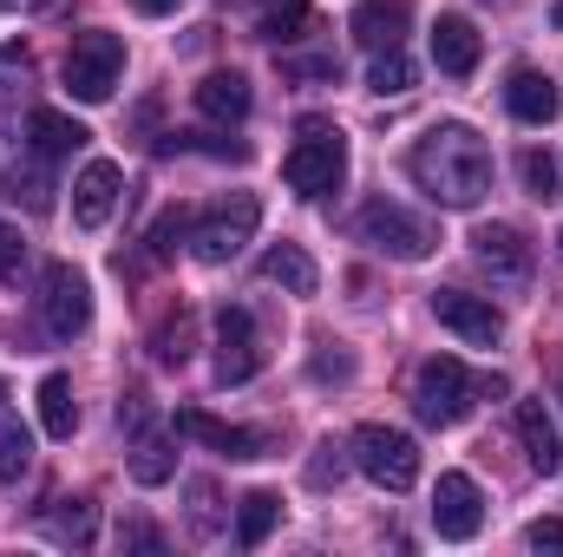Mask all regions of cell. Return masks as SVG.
<instances>
[{"label":"cell","instance_id":"cell-24","mask_svg":"<svg viewBox=\"0 0 563 557\" xmlns=\"http://www.w3.org/2000/svg\"><path fill=\"white\" fill-rule=\"evenodd\" d=\"M33 472V426L0 414V485H20Z\"/></svg>","mask_w":563,"mask_h":557},{"label":"cell","instance_id":"cell-40","mask_svg":"<svg viewBox=\"0 0 563 557\" xmlns=\"http://www.w3.org/2000/svg\"><path fill=\"white\" fill-rule=\"evenodd\" d=\"M20 263H26V237L13 223H0V276H13Z\"/></svg>","mask_w":563,"mask_h":557},{"label":"cell","instance_id":"cell-13","mask_svg":"<svg viewBox=\"0 0 563 557\" xmlns=\"http://www.w3.org/2000/svg\"><path fill=\"white\" fill-rule=\"evenodd\" d=\"M432 315H439L459 341H472V348H492V341L505 335V315H498L485 295H465V288H432Z\"/></svg>","mask_w":563,"mask_h":557},{"label":"cell","instance_id":"cell-28","mask_svg":"<svg viewBox=\"0 0 563 557\" xmlns=\"http://www.w3.org/2000/svg\"><path fill=\"white\" fill-rule=\"evenodd\" d=\"M46 532L59 545H92V499H66V512H53Z\"/></svg>","mask_w":563,"mask_h":557},{"label":"cell","instance_id":"cell-33","mask_svg":"<svg viewBox=\"0 0 563 557\" xmlns=\"http://www.w3.org/2000/svg\"><path fill=\"white\" fill-rule=\"evenodd\" d=\"M308 374H314V381H354V354L334 348V341H321V348L308 354Z\"/></svg>","mask_w":563,"mask_h":557},{"label":"cell","instance_id":"cell-32","mask_svg":"<svg viewBox=\"0 0 563 557\" xmlns=\"http://www.w3.org/2000/svg\"><path fill=\"white\" fill-rule=\"evenodd\" d=\"M341 472H347V452H341L334 439H321V446H314V459H308V485H314V492H328V485H341Z\"/></svg>","mask_w":563,"mask_h":557},{"label":"cell","instance_id":"cell-44","mask_svg":"<svg viewBox=\"0 0 563 557\" xmlns=\"http://www.w3.org/2000/svg\"><path fill=\"white\" fill-rule=\"evenodd\" d=\"M558 243H563V230H558Z\"/></svg>","mask_w":563,"mask_h":557},{"label":"cell","instance_id":"cell-3","mask_svg":"<svg viewBox=\"0 0 563 557\" xmlns=\"http://www.w3.org/2000/svg\"><path fill=\"white\" fill-rule=\"evenodd\" d=\"M256 223H263V204L250 197V190H230V197H217L197 223H190V256L197 263H236L243 256V243L256 237Z\"/></svg>","mask_w":563,"mask_h":557},{"label":"cell","instance_id":"cell-4","mask_svg":"<svg viewBox=\"0 0 563 557\" xmlns=\"http://www.w3.org/2000/svg\"><path fill=\"white\" fill-rule=\"evenodd\" d=\"M354 466H361L380 492H413V485H420V446H413V433L380 426V419H367V426L354 433Z\"/></svg>","mask_w":563,"mask_h":557},{"label":"cell","instance_id":"cell-34","mask_svg":"<svg viewBox=\"0 0 563 557\" xmlns=\"http://www.w3.org/2000/svg\"><path fill=\"white\" fill-rule=\"evenodd\" d=\"M190 532H197V538L217 532V485H210V479H190Z\"/></svg>","mask_w":563,"mask_h":557},{"label":"cell","instance_id":"cell-38","mask_svg":"<svg viewBox=\"0 0 563 557\" xmlns=\"http://www.w3.org/2000/svg\"><path fill=\"white\" fill-rule=\"evenodd\" d=\"M119 545H125V551H164V532H157V525H144V518H132V525L119 532Z\"/></svg>","mask_w":563,"mask_h":557},{"label":"cell","instance_id":"cell-15","mask_svg":"<svg viewBox=\"0 0 563 557\" xmlns=\"http://www.w3.org/2000/svg\"><path fill=\"white\" fill-rule=\"evenodd\" d=\"M177 433H190V439H203V446H217V452H230V459H269V433H256V426H223V419L197 414V407H184L177 414Z\"/></svg>","mask_w":563,"mask_h":557},{"label":"cell","instance_id":"cell-43","mask_svg":"<svg viewBox=\"0 0 563 557\" xmlns=\"http://www.w3.org/2000/svg\"><path fill=\"white\" fill-rule=\"evenodd\" d=\"M551 20H558V26H563V0H558V7H551Z\"/></svg>","mask_w":563,"mask_h":557},{"label":"cell","instance_id":"cell-26","mask_svg":"<svg viewBox=\"0 0 563 557\" xmlns=\"http://www.w3.org/2000/svg\"><path fill=\"white\" fill-rule=\"evenodd\" d=\"M413 79H420V66H413L400 46L374 53V66H367V92H380V99H400V92H413Z\"/></svg>","mask_w":563,"mask_h":557},{"label":"cell","instance_id":"cell-29","mask_svg":"<svg viewBox=\"0 0 563 557\" xmlns=\"http://www.w3.org/2000/svg\"><path fill=\"white\" fill-rule=\"evenodd\" d=\"M26 86H33V59L20 46H0V106H20Z\"/></svg>","mask_w":563,"mask_h":557},{"label":"cell","instance_id":"cell-16","mask_svg":"<svg viewBox=\"0 0 563 557\" xmlns=\"http://www.w3.org/2000/svg\"><path fill=\"white\" fill-rule=\"evenodd\" d=\"M518 439H525L531 472L558 479V472H563V426L551 419V407H544V401H518Z\"/></svg>","mask_w":563,"mask_h":557},{"label":"cell","instance_id":"cell-22","mask_svg":"<svg viewBox=\"0 0 563 557\" xmlns=\"http://www.w3.org/2000/svg\"><path fill=\"white\" fill-rule=\"evenodd\" d=\"M40 426H46L53 439H73V433H79V401H73V381H66V374H46V381H40Z\"/></svg>","mask_w":563,"mask_h":557},{"label":"cell","instance_id":"cell-9","mask_svg":"<svg viewBox=\"0 0 563 557\" xmlns=\"http://www.w3.org/2000/svg\"><path fill=\"white\" fill-rule=\"evenodd\" d=\"M478 525H485L478 479L472 472H439V485H432V532L445 545H465V538H478Z\"/></svg>","mask_w":563,"mask_h":557},{"label":"cell","instance_id":"cell-2","mask_svg":"<svg viewBox=\"0 0 563 557\" xmlns=\"http://www.w3.org/2000/svg\"><path fill=\"white\" fill-rule=\"evenodd\" d=\"M478 394H505V381L498 374H465L459 354H432L413 374V407H420L426 426H459Z\"/></svg>","mask_w":563,"mask_h":557},{"label":"cell","instance_id":"cell-21","mask_svg":"<svg viewBox=\"0 0 563 557\" xmlns=\"http://www.w3.org/2000/svg\"><path fill=\"white\" fill-rule=\"evenodd\" d=\"M263 282H282L288 295H314V288H321V270H314V256H308L301 243H276V250L263 256Z\"/></svg>","mask_w":563,"mask_h":557},{"label":"cell","instance_id":"cell-6","mask_svg":"<svg viewBox=\"0 0 563 557\" xmlns=\"http://www.w3.org/2000/svg\"><path fill=\"white\" fill-rule=\"evenodd\" d=\"M354 230H361V243H367V250H380V256H394V263H426V256H432V243H439V237H432V223L413 217L407 204H394V197H374V204L361 210V223H354Z\"/></svg>","mask_w":563,"mask_h":557},{"label":"cell","instance_id":"cell-8","mask_svg":"<svg viewBox=\"0 0 563 557\" xmlns=\"http://www.w3.org/2000/svg\"><path fill=\"white\" fill-rule=\"evenodd\" d=\"M40 321L59 341L92 328V282L79 276L73 263H46V276H40Z\"/></svg>","mask_w":563,"mask_h":557},{"label":"cell","instance_id":"cell-20","mask_svg":"<svg viewBox=\"0 0 563 557\" xmlns=\"http://www.w3.org/2000/svg\"><path fill=\"white\" fill-rule=\"evenodd\" d=\"M26 132H33V151H40V157H66V151H79V144L92 139L79 119H66V112H53V106H33Z\"/></svg>","mask_w":563,"mask_h":557},{"label":"cell","instance_id":"cell-27","mask_svg":"<svg viewBox=\"0 0 563 557\" xmlns=\"http://www.w3.org/2000/svg\"><path fill=\"white\" fill-rule=\"evenodd\" d=\"M518 177H525V190H531L538 204H551V197H558V157H551V151H538V144H531V151L518 157Z\"/></svg>","mask_w":563,"mask_h":557},{"label":"cell","instance_id":"cell-37","mask_svg":"<svg viewBox=\"0 0 563 557\" xmlns=\"http://www.w3.org/2000/svg\"><path fill=\"white\" fill-rule=\"evenodd\" d=\"M177 237H190V217H184V210L157 217V230H151V250H157V256H170V250H177Z\"/></svg>","mask_w":563,"mask_h":557},{"label":"cell","instance_id":"cell-23","mask_svg":"<svg viewBox=\"0 0 563 557\" xmlns=\"http://www.w3.org/2000/svg\"><path fill=\"white\" fill-rule=\"evenodd\" d=\"M132 479H139V485H164V479H177V452H170L164 433H139V439H132Z\"/></svg>","mask_w":563,"mask_h":557},{"label":"cell","instance_id":"cell-18","mask_svg":"<svg viewBox=\"0 0 563 557\" xmlns=\"http://www.w3.org/2000/svg\"><path fill=\"white\" fill-rule=\"evenodd\" d=\"M432 66L445 79H472V66H478V26L465 13H439V26H432Z\"/></svg>","mask_w":563,"mask_h":557},{"label":"cell","instance_id":"cell-10","mask_svg":"<svg viewBox=\"0 0 563 557\" xmlns=\"http://www.w3.org/2000/svg\"><path fill=\"white\" fill-rule=\"evenodd\" d=\"M256 368H263L256 315H250V308H223V315H217V381H223V387H243Z\"/></svg>","mask_w":563,"mask_h":557},{"label":"cell","instance_id":"cell-39","mask_svg":"<svg viewBox=\"0 0 563 557\" xmlns=\"http://www.w3.org/2000/svg\"><path fill=\"white\" fill-rule=\"evenodd\" d=\"M525 545H531V551H563V518H538V525H525Z\"/></svg>","mask_w":563,"mask_h":557},{"label":"cell","instance_id":"cell-35","mask_svg":"<svg viewBox=\"0 0 563 557\" xmlns=\"http://www.w3.org/2000/svg\"><path fill=\"white\" fill-rule=\"evenodd\" d=\"M288 79H321V86H341V59H282Z\"/></svg>","mask_w":563,"mask_h":557},{"label":"cell","instance_id":"cell-36","mask_svg":"<svg viewBox=\"0 0 563 557\" xmlns=\"http://www.w3.org/2000/svg\"><path fill=\"white\" fill-rule=\"evenodd\" d=\"M157 361H164V368H184V361H190V321H177V328L157 335Z\"/></svg>","mask_w":563,"mask_h":557},{"label":"cell","instance_id":"cell-11","mask_svg":"<svg viewBox=\"0 0 563 557\" xmlns=\"http://www.w3.org/2000/svg\"><path fill=\"white\" fill-rule=\"evenodd\" d=\"M472 256H478V270H492V282H505V288L531 282V243H525L518 223H478L472 230Z\"/></svg>","mask_w":563,"mask_h":557},{"label":"cell","instance_id":"cell-5","mask_svg":"<svg viewBox=\"0 0 563 557\" xmlns=\"http://www.w3.org/2000/svg\"><path fill=\"white\" fill-rule=\"evenodd\" d=\"M125 79V40L119 33H79L66 53V92L79 106H106Z\"/></svg>","mask_w":563,"mask_h":557},{"label":"cell","instance_id":"cell-17","mask_svg":"<svg viewBox=\"0 0 563 557\" xmlns=\"http://www.w3.org/2000/svg\"><path fill=\"white\" fill-rule=\"evenodd\" d=\"M407 26H413V0H361V7H354V20H347V33H354L367 53L400 46V40H407Z\"/></svg>","mask_w":563,"mask_h":557},{"label":"cell","instance_id":"cell-30","mask_svg":"<svg viewBox=\"0 0 563 557\" xmlns=\"http://www.w3.org/2000/svg\"><path fill=\"white\" fill-rule=\"evenodd\" d=\"M308 26V0H269L263 7V40H295Z\"/></svg>","mask_w":563,"mask_h":557},{"label":"cell","instance_id":"cell-12","mask_svg":"<svg viewBox=\"0 0 563 557\" xmlns=\"http://www.w3.org/2000/svg\"><path fill=\"white\" fill-rule=\"evenodd\" d=\"M119 197H125L119 164H112V157H92V164L73 177V223H79V230H106L112 210H119Z\"/></svg>","mask_w":563,"mask_h":557},{"label":"cell","instance_id":"cell-14","mask_svg":"<svg viewBox=\"0 0 563 557\" xmlns=\"http://www.w3.org/2000/svg\"><path fill=\"white\" fill-rule=\"evenodd\" d=\"M505 106H511V119L518 125H551L563 112V92L551 73H538V66H518L511 79H505Z\"/></svg>","mask_w":563,"mask_h":557},{"label":"cell","instance_id":"cell-41","mask_svg":"<svg viewBox=\"0 0 563 557\" xmlns=\"http://www.w3.org/2000/svg\"><path fill=\"white\" fill-rule=\"evenodd\" d=\"M132 7H139L144 20H164V13H177V7H184V0H132Z\"/></svg>","mask_w":563,"mask_h":557},{"label":"cell","instance_id":"cell-25","mask_svg":"<svg viewBox=\"0 0 563 557\" xmlns=\"http://www.w3.org/2000/svg\"><path fill=\"white\" fill-rule=\"evenodd\" d=\"M276 525H282V499H276V492H250V499L236 505V545H250V551H256Z\"/></svg>","mask_w":563,"mask_h":557},{"label":"cell","instance_id":"cell-42","mask_svg":"<svg viewBox=\"0 0 563 557\" xmlns=\"http://www.w3.org/2000/svg\"><path fill=\"white\" fill-rule=\"evenodd\" d=\"M13 7H40V0H0V13H13Z\"/></svg>","mask_w":563,"mask_h":557},{"label":"cell","instance_id":"cell-31","mask_svg":"<svg viewBox=\"0 0 563 557\" xmlns=\"http://www.w3.org/2000/svg\"><path fill=\"white\" fill-rule=\"evenodd\" d=\"M7 197H26V210H53V184L40 177V164H26V171L13 164L7 171Z\"/></svg>","mask_w":563,"mask_h":557},{"label":"cell","instance_id":"cell-7","mask_svg":"<svg viewBox=\"0 0 563 557\" xmlns=\"http://www.w3.org/2000/svg\"><path fill=\"white\" fill-rule=\"evenodd\" d=\"M282 177H288L295 197H328V190H341V177H347V139L328 132V125H308V139L288 151Z\"/></svg>","mask_w":563,"mask_h":557},{"label":"cell","instance_id":"cell-19","mask_svg":"<svg viewBox=\"0 0 563 557\" xmlns=\"http://www.w3.org/2000/svg\"><path fill=\"white\" fill-rule=\"evenodd\" d=\"M197 112L217 119V125H236V119L250 112V79H243V73H210V79L197 86Z\"/></svg>","mask_w":563,"mask_h":557},{"label":"cell","instance_id":"cell-1","mask_svg":"<svg viewBox=\"0 0 563 557\" xmlns=\"http://www.w3.org/2000/svg\"><path fill=\"white\" fill-rule=\"evenodd\" d=\"M407 171H413V184H420L432 204L472 210V204H485V190H492V144L478 139L472 125L445 119V125H426V139H413Z\"/></svg>","mask_w":563,"mask_h":557}]
</instances>
